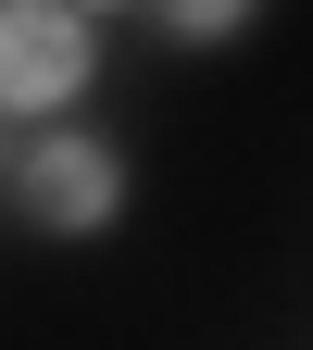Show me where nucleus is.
I'll return each instance as SVG.
<instances>
[{
    "mask_svg": "<svg viewBox=\"0 0 313 350\" xmlns=\"http://www.w3.org/2000/svg\"><path fill=\"white\" fill-rule=\"evenodd\" d=\"M151 13H163V38H188V51H226V38H251L263 0H151Z\"/></svg>",
    "mask_w": 313,
    "mask_h": 350,
    "instance_id": "7ed1b4c3",
    "label": "nucleus"
},
{
    "mask_svg": "<svg viewBox=\"0 0 313 350\" xmlns=\"http://www.w3.org/2000/svg\"><path fill=\"white\" fill-rule=\"evenodd\" d=\"M13 213L38 238H101L125 213V163L113 138H88V125H38V138L13 150Z\"/></svg>",
    "mask_w": 313,
    "mask_h": 350,
    "instance_id": "f03ea898",
    "label": "nucleus"
},
{
    "mask_svg": "<svg viewBox=\"0 0 313 350\" xmlns=\"http://www.w3.org/2000/svg\"><path fill=\"white\" fill-rule=\"evenodd\" d=\"M88 75H101V25L75 0H0V125L75 113Z\"/></svg>",
    "mask_w": 313,
    "mask_h": 350,
    "instance_id": "f257e3e1",
    "label": "nucleus"
},
{
    "mask_svg": "<svg viewBox=\"0 0 313 350\" xmlns=\"http://www.w3.org/2000/svg\"><path fill=\"white\" fill-rule=\"evenodd\" d=\"M75 13H125V0H75Z\"/></svg>",
    "mask_w": 313,
    "mask_h": 350,
    "instance_id": "20e7f679",
    "label": "nucleus"
}]
</instances>
